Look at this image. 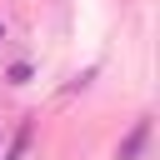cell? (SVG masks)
<instances>
[{"instance_id":"1","label":"cell","mask_w":160,"mask_h":160,"mask_svg":"<svg viewBox=\"0 0 160 160\" xmlns=\"http://www.w3.org/2000/svg\"><path fill=\"white\" fill-rule=\"evenodd\" d=\"M145 130H150V125H145V120H140V125H135V130H130V140H125V145H120V155H115V160H135V155H140V145H145Z\"/></svg>"}]
</instances>
